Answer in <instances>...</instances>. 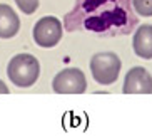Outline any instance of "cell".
<instances>
[{
  "label": "cell",
  "instance_id": "6da1fadb",
  "mask_svg": "<svg viewBox=\"0 0 152 136\" xmlns=\"http://www.w3.org/2000/svg\"><path fill=\"white\" fill-rule=\"evenodd\" d=\"M137 25L132 12V0H77L65 15L67 30H90L102 35L130 34Z\"/></svg>",
  "mask_w": 152,
  "mask_h": 136
},
{
  "label": "cell",
  "instance_id": "7a4b0ae2",
  "mask_svg": "<svg viewBox=\"0 0 152 136\" xmlns=\"http://www.w3.org/2000/svg\"><path fill=\"white\" fill-rule=\"evenodd\" d=\"M9 79L18 87H28L39 79L40 64L32 54H17L7 67Z\"/></svg>",
  "mask_w": 152,
  "mask_h": 136
},
{
  "label": "cell",
  "instance_id": "3957f363",
  "mask_svg": "<svg viewBox=\"0 0 152 136\" xmlns=\"http://www.w3.org/2000/svg\"><path fill=\"white\" fill-rule=\"evenodd\" d=\"M90 72L99 84L109 86L117 81L121 72V59L114 52H99L90 61Z\"/></svg>",
  "mask_w": 152,
  "mask_h": 136
},
{
  "label": "cell",
  "instance_id": "277c9868",
  "mask_svg": "<svg viewBox=\"0 0 152 136\" xmlns=\"http://www.w3.org/2000/svg\"><path fill=\"white\" fill-rule=\"evenodd\" d=\"M52 87L57 94H82L87 89V81L80 69L67 67L54 77Z\"/></svg>",
  "mask_w": 152,
  "mask_h": 136
},
{
  "label": "cell",
  "instance_id": "5b68a950",
  "mask_svg": "<svg viewBox=\"0 0 152 136\" xmlns=\"http://www.w3.org/2000/svg\"><path fill=\"white\" fill-rule=\"evenodd\" d=\"M62 27L57 17H42L34 27V41L40 47H54L62 39Z\"/></svg>",
  "mask_w": 152,
  "mask_h": 136
},
{
  "label": "cell",
  "instance_id": "8992f818",
  "mask_svg": "<svg viewBox=\"0 0 152 136\" xmlns=\"http://www.w3.org/2000/svg\"><path fill=\"white\" fill-rule=\"evenodd\" d=\"M124 94H151L152 92V76L144 67H132L125 74Z\"/></svg>",
  "mask_w": 152,
  "mask_h": 136
},
{
  "label": "cell",
  "instance_id": "52a82bcc",
  "mask_svg": "<svg viewBox=\"0 0 152 136\" xmlns=\"http://www.w3.org/2000/svg\"><path fill=\"white\" fill-rule=\"evenodd\" d=\"M20 30V18L12 7L0 4V39H12Z\"/></svg>",
  "mask_w": 152,
  "mask_h": 136
},
{
  "label": "cell",
  "instance_id": "ba28073f",
  "mask_svg": "<svg viewBox=\"0 0 152 136\" xmlns=\"http://www.w3.org/2000/svg\"><path fill=\"white\" fill-rule=\"evenodd\" d=\"M134 52L142 59H152V25L144 24L137 27L134 35Z\"/></svg>",
  "mask_w": 152,
  "mask_h": 136
},
{
  "label": "cell",
  "instance_id": "9c48e42d",
  "mask_svg": "<svg viewBox=\"0 0 152 136\" xmlns=\"http://www.w3.org/2000/svg\"><path fill=\"white\" fill-rule=\"evenodd\" d=\"M132 7L140 17H152V0H132Z\"/></svg>",
  "mask_w": 152,
  "mask_h": 136
},
{
  "label": "cell",
  "instance_id": "30bf717a",
  "mask_svg": "<svg viewBox=\"0 0 152 136\" xmlns=\"http://www.w3.org/2000/svg\"><path fill=\"white\" fill-rule=\"evenodd\" d=\"M15 4H17V7L20 10H22L23 14H34L37 10V7H39V0H15Z\"/></svg>",
  "mask_w": 152,
  "mask_h": 136
},
{
  "label": "cell",
  "instance_id": "8fae6325",
  "mask_svg": "<svg viewBox=\"0 0 152 136\" xmlns=\"http://www.w3.org/2000/svg\"><path fill=\"white\" fill-rule=\"evenodd\" d=\"M0 94H9V87L4 81H0Z\"/></svg>",
  "mask_w": 152,
  "mask_h": 136
}]
</instances>
